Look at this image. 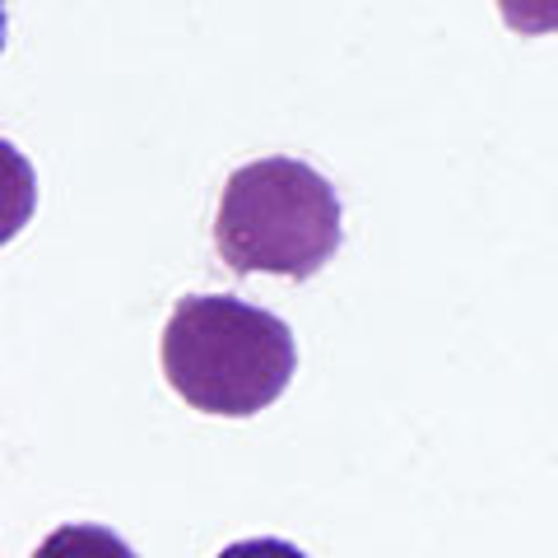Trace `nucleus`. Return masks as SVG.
I'll list each match as a JSON object with an SVG mask.
<instances>
[{
	"label": "nucleus",
	"mask_w": 558,
	"mask_h": 558,
	"mask_svg": "<svg viewBox=\"0 0 558 558\" xmlns=\"http://www.w3.org/2000/svg\"><path fill=\"white\" fill-rule=\"evenodd\" d=\"M163 377L191 410L247 418L275 405L299 373L289 322L233 293H191L163 326Z\"/></svg>",
	"instance_id": "obj_1"
},
{
	"label": "nucleus",
	"mask_w": 558,
	"mask_h": 558,
	"mask_svg": "<svg viewBox=\"0 0 558 558\" xmlns=\"http://www.w3.org/2000/svg\"><path fill=\"white\" fill-rule=\"evenodd\" d=\"M33 558H140L117 531L98 526V521H70V526H57Z\"/></svg>",
	"instance_id": "obj_3"
},
{
	"label": "nucleus",
	"mask_w": 558,
	"mask_h": 558,
	"mask_svg": "<svg viewBox=\"0 0 558 558\" xmlns=\"http://www.w3.org/2000/svg\"><path fill=\"white\" fill-rule=\"evenodd\" d=\"M219 558H307V554L299 545H289V539L260 535V539H238V545H229Z\"/></svg>",
	"instance_id": "obj_5"
},
{
	"label": "nucleus",
	"mask_w": 558,
	"mask_h": 558,
	"mask_svg": "<svg viewBox=\"0 0 558 558\" xmlns=\"http://www.w3.org/2000/svg\"><path fill=\"white\" fill-rule=\"evenodd\" d=\"M344 242L336 186L303 159H256L223 182L215 247L233 275L312 279Z\"/></svg>",
	"instance_id": "obj_2"
},
{
	"label": "nucleus",
	"mask_w": 558,
	"mask_h": 558,
	"mask_svg": "<svg viewBox=\"0 0 558 558\" xmlns=\"http://www.w3.org/2000/svg\"><path fill=\"white\" fill-rule=\"evenodd\" d=\"M498 14L521 38H545L558 33V0H498Z\"/></svg>",
	"instance_id": "obj_4"
}]
</instances>
